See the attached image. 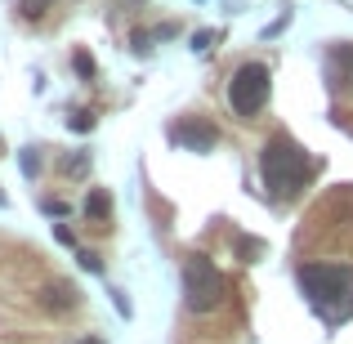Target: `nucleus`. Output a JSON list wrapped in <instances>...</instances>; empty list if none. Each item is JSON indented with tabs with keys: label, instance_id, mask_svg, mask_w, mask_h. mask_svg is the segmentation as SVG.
Masks as SVG:
<instances>
[{
	"label": "nucleus",
	"instance_id": "423d86ee",
	"mask_svg": "<svg viewBox=\"0 0 353 344\" xmlns=\"http://www.w3.org/2000/svg\"><path fill=\"white\" fill-rule=\"evenodd\" d=\"M327 81L336 90H353V45H331L327 50Z\"/></svg>",
	"mask_w": 353,
	"mask_h": 344
},
{
	"label": "nucleus",
	"instance_id": "9d476101",
	"mask_svg": "<svg viewBox=\"0 0 353 344\" xmlns=\"http://www.w3.org/2000/svg\"><path fill=\"white\" fill-rule=\"evenodd\" d=\"M81 268H85V273H99L103 264H99V255H94V250H81Z\"/></svg>",
	"mask_w": 353,
	"mask_h": 344
},
{
	"label": "nucleus",
	"instance_id": "7ed1b4c3",
	"mask_svg": "<svg viewBox=\"0 0 353 344\" xmlns=\"http://www.w3.org/2000/svg\"><path fill=\"white\" fill-rule=\"evenodd\" d=\"M224 273L210 264L206 255H188L183 259V304L192 313H215L224 304Z\"/></svg>",
	"mask_w": 353,
	"mask_h": 344
},
{
	"label": "nucleus",
	"instance_id": "f03ea898",
	"mask_svg": "<svg viewBox=\"0 0 353 344\" xmlns=\"http://www.w3.org/2000/svg\"><path fill=\"white\" fill-rule=\"evenodd\" d=\"M300 291L318 309L340 318V309L353 304V264H304L300 268Z\"/></svg>",
	"mask_w": 353,
	"mask_h": 344
},
{
	"label": "nucleus",
	"instance_id": "f257e3e1",
	"mask_svg": "<svg viewBox=\"0 0 353 344\" xmlns=\"http://www.w3.org/2000/svg\"><path fill=\"white\" fill-rule=\"evenodd\" d=\"M259 174H264V188L273 192V197H295V192L309 183L313 161L295 139L277 134V139H268L264 156H259Z\"/></svg>",
	"mask_w": 353,
	"mask_h": 344
},
{
	"label": "nucleus",
	"instance_id": "6e6552de",
	"mask_svg": "<svg viewBox=\"0 0 353 344\" xmlns=\"http://www.w3.org/2000/svg\"><path fill=\"white\" fill-rule=\"evenodd\" d=\"M85 215H90V219H108V215H112V197H108L103 188H94V192L85 197Z\"/></svg>",
	"mask_w": 353,
	"mask_h": 344
},
{
	"label": "nucleus",
	"instance_id": "9b49d317",
	"mask_svg": "<svg viewBox=\"0 0 353 344\" xmlns=\"http://www.w3.org/2000/svg\"><path fill=\"white\" fill-rule=\"evenodd\" d=\"M36 165H41V161H36V148H27V152H23V170L36 174Z\"/></svg>",
	"mask_w": 353,
	"mask_h": 344
},
{
	"label": "nucleus",
	"instance_id": "20e7f679",
	"mask_svg": "<svg viewBox=\"0 0 353 344\" xmlns=\"http://www.w3.org/2000/svg\"><path fill=\"white\" fill-rule=\"evenodd\" d=\"M268 90H273V81H268L264 63H241V68L233 72V81H228V103H233L237 117L250 121L255 112H264Z\"/></svg>",
	"mask_w": 353,
	"mask_h": 344
},
{
	"label": "nucleus",
	"instance_id": "ddd939ff",
	"mask_svg": "<svg viewBox=\"0 0 353 344\" xmlns=\"http://www.w3.org/2000/svg\"><path fill=\"white\" fill-rule=\"evenodd\" d=\"M0 206H5V192H0Z\"/></svg>",
	"mask_w": 353,
	"mask_h": 344
},
{
	"label": "nucleus",
	"instance_id": "39448f33",
	"mask_svg": "<svg viewBox=\"0 0 353 344\" xmlns=\"http://www.w3.org/2000/svg\"><path fill=\"white\" fill-rule=\"evenodd\" d=\"M215 125L210 121H201V117H179L170 125V143H179V148H188V152H210L215 148Z\"/></svg>",
	"mask_w": 353,
	"mask_h": 344
},
{
	"label": "nucleus",
	"instance_id": "f8f14e48",
	"mask_svg": "<svg viewBox=\"0 0 353 344\" xmlns=\"http://www.w3.org/2000/svg\"><path fill=\"white\" fill-rule=\"evenodd\" d=\"M72 344H103V340H94V336H81V340H72Z\"/></svg>",
	"mask_w": 353,
	"mask_h": 344
},
{
	"label": "nucleus",
	"instance_id": "0eeeda50",
	"mask_svg": "<svg viewBox=\"0 0 353 344\" xmlns=\"http://www.w3.org/2000/svg\"><path fill=\"white\" fill-rule=\"evenodd\" d=\"M41 304H45L50 313H68V309H77V291H72L68 282H50V286L41 291Z\"/></svg>",
	"mask_w": 353,
	"mask_h": 344
},
{
	"label": "nucleus",
	"instance_id": "1a4fd4ad",
	"mask_svg": "<svg viewBox=\"0 0 353 344\" xmlns=\"http://www.w3.org/2000/svg\"><path fill=\"white\" fill-rule=\"evenodd\" d=\"M54 0H18V9H23V18H41L45 9H50Z\"/></svg>",
	"mask_w": 353,
	"mask_h": 344
}]
</instances>
